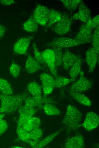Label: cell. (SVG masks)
<instances>
[{
	"label": "cell",
	"mask_w": 99,
	"mask_h": 148,
	"mask_svg": "<svg viewBox=\"0 0 99 148\" xmlns=\"http://www.w3.org/2000/svg\"><path fill=\"white\" fill-rule=\"evenodd\" d=\"M49 12L47 7L38 5L34 10L33 17L38 24L45 25L47 23Z\"/></svg>",
	"instance_id": "cell-6"
},
{
	"label": "cell",
	"mask_w": 99,
	"mask_h": 148,
	"mask_svg": "<svg viewBox=\"0 0 99 148\" xmlns=\"http://www.w3.org/2000/svg\"><path fill=\"white\" fill-rule=\"evenodd\" d=\"M37 110L35 108L27 106L24 105L21 106L18 108V112L20 115L27 116L30 117L33 116L36 113Z\"/></svg>",
	"instance_id": "cell-29"
},
{
	"label": "cell",
	"mask_w": 99,
	"mask_h": 148,
	"mask_svg": "<svg viewBox=\"0 0 99 148\" xmlns=\"http://www.w3.org/2000/svg\"><path fill=\"white\" fill-rule=\"evenodd\" d=\"M82 114L79 110L74 106H68L64 116L63 123L69 130L75 131L81 127Z\"/></svg>",
	"instance_id": "cell-2"
},
{
	"label": "cell",
	"mask_w": 99,
	"mask_h": 148,
	"mask_svg": "<svg viewBox=\"0 0 99 148\" xmlns=\"http://www.w3.org/2000/svg\"><path fill=\"white\" fill-rule=\"evenodd\" d=\"M28 90L32 96L38 100L43 98L42 96V91L40 85L35 82H30L28 84Z\"/></svg>",
	"instance_id": "cell-18"
},
{
	"label": "cell",
	"mask_w": 99,
	"mask_h": 148,
	"mask_svg": "<svg viewBox=\"0 0 99 148\" xmlns=\"http://www.w3.org/2000/svg\"><path fill=\"white\" fill-rule=\"evenodd\" d=\"M23 28L25 31L33 32L37 30L38 24L34 17L32 16L23 23Z\"/></svg>",
	"instance_id": "cell-21"
},
{
	"label": "cell",
	"mask_w": 99,
	"mask_h": 148,
	"mask_svg": "<svg viewBox=\"0 0 99 148\" xmlns=\"http://www.w3.org/2000/svg\"><path fill=\"white\" fill-rule=\"evenodd\" d=\"M71 82L72 81L70 78L57 76L54 78V87L60 88Z\"/></svg>",
	"instance_id": "cell-28"
},
{
	"label": "cell",
	"mask_w": 99,
	"mask_h": 148,
	"mask_svg": "<svg viewBox=\"0 0 99 148\" xmlns=\"http://www.w3.org/2000/svg\"><path fill=\"white\" fill-rule=\"evenodd\" d=\"M92 30L91 29L85 24L82 26L74 39L82 44L89 43L92 40Z\"/></svg>",
	"instance_id": "cell-11"
},
{
	"label": "cell",
	"mask_w": 99,
	"mask_h": 148,
	"mask_svg": "<svg viewBox=\"0 0 99 148\" xmlns=\"http://www.w3.org/2000/svg\"><path fill=\"white\" fill-rule=\"evenodd\" d=\"M16 132L19 138L22 141L30 144L32 140L29 136V132L22 127L17 126Z\"/></svg>",
	"instance_id": "cell-25"
},
{
	"label": "cell",
	"mask_w": 99,
	"mask_h": 148,
	"mask_svg": "<svg viewBox=\"0 0 99 148\" xmlns=\"http://www.w3.org/2000/svg\"><path fill=\"white\" fill-rule=\"evenodd\" d=\"M90 11L86 5L81 1L79 4L78 11L74 14L73 18L86 23L90 18Z\"/></svg>",
	"instance_id": "cell-13"
},
{
	"label": "cell",
	"mask_w": 99,
	"mask_h": 148,
	"mask_svg": "<svg viewBox=\"0 0 99 148\" xmlns=\"http://www.w3.org/2000/svg\"><path fill=\"white\" fill-rule=\"evenodd\" d=\"M8 127L7 122L5 120L0 121V136L7 130Z\"/></svg>",
	"instance_id": "cell-36"
},
{
	"label": "cell",
	"mask_w": 99,
	"mask_h": 148,
	"mask_svg": "<svg viewBox=\"0 0 99 148\" xmlns=\"http://www.w3.org/2000/svg\"><path fill=\"white\" fill-rule=\"evenodd\" d=\"M6 31V28L4 26L0 24V38L4 36Z\"/></svg>",
	"instance_id": "cell-38"
},
{
	"label": "cell",
	"mask_w": 99,
	"mask_h": 148,
	"mask_svg": "<svg viewBox=\"0 0 99 148\" xmlns=\"http://www.w3.org/2000/svg\"><path fill=\"white\" fill-rule=\"evenodd\" d=\"M0 91L2 94L6 95H11L13 94L12 88L8 82L6 80L0 78Z\"/></svg>",
	"instance_id": "cell-23"
},
{
	"label": "cell",
	"mask_w": 99,
	"mask_h": 148,
	"mask_svg": "<svg viewBox=\"0 0 99 148\" xmlns=\"http://www.w3.org/2000/svg\"><path fill=\"white\" fill-rule=\"evenodd\" d=\"M78 57L68 50L65 51L63 54V65L66 71L69 70Z\"/></svg>",
	"instance_id": "cell-16"
},
{
	"label": "cell",
	"mask_w": 99,
	"mask_h": 148,
	"mask_svg": "<svg viewBox=\"0 0 99 148\" xmlns=\"http://www.w3.org/2000/svg\"><path fill=\"white\" fill-rule=\"evenodd\" d=\"M82 44L74 38L60 37L54 39L48 45L52 48L58 47L61 48H69Z\"/></svg>",
	"instance_id": "cell-5"
},
{
	"label": "cell",
	"mask_w": 99,
	"mask_h": 148,
	"mask_svg": "<svg viewBox=\"0 0 99 148\" xmlns=\"http://www.w3.org/2000/svg\"><path fill=\"white\" fill-rule=\"evenodd\" d=\"M92 47L96 50L98 54L99 52V27L96 28L92 35Z\"/></svg>",
	"instance_id": "cell-31"
},
{
	"label": "cell",
	"mask_w": 99,
	"mask_h": 148,
	"mask_svg": "<svg viewBox=\"0 0 99 148\" xmlns=\"http://www.w3.org/2000/svg\"><path fill=\"white\" fill-rule=\"evenodd\" d=\"M85 146L84 141L81 135L73 137L69 139L64 147L65 148H82Z\"/></svg>",
	"instance_id": "cell-15"
},
{
	"label": "cell",
	"mask_w": 99,
	"mask_h": 148,
	"mask_svg": "<svg viewBox=\"0 0 99 148\" xmlns=\"http://www.w3.org/2000/svg\"><path fill=\"white\" fill-rule=\"evenodd\" d=\"M28 96V94L25 92L15 95L0 94V113H9L16 110Z\"/></svg>",
	"instance_id": "cell-1"
},
{
	"label": "cell",
	"mask_w": 99,
	"mask_h": 148,
	"mask_svg": "<svg viewBox=\"0 0 99 148\" xmlns=\"http://www.w3.org/2000/svg\"><path fill=\"white\" fill-rule=\"evenodd\" d=\"M98 55L92 46L86 51V61L89 72H92L95 68Z\"/></svg>",
	"instance_id": "cell-12"
},
{
	"label": "cell",
	"mask_w": 99,
	"mask_h": 148,
	"mask_svg": "<svg viewBox=\"0 0 99 148\" xmlns=\"http://www.w3.org/2000/svg\"><path fill=\"white\" fill-rule=\"evenodd\" d=\"M32 38V36H28L19 39L14 45L13 50L14 52L18 54H25Z\"/></svg>",
	"instance_id": "cell-10"
},
{
	"label": "cell",
	"mask_w": 99,
	"mask_h": 148,
	"mask_svg": "<svg viewBox=\"0 0 99 148\" xmlns=\"http://www.w3.org/2000/svg\"><path fill=\"white\" fill-rule=\"evenodd\" d=\"M40 80L43 87L44 96L51 94L54 87V78L50 74L43 73L40 76Z\"/></svg>",
	"instance_id": "cell-8"
},
{
	"label": "cell",
	"mask_w": 99,
	"mask_h": 148,
	"mask_svg": "<svg viewBox=\"0 0 99 148\" xmlns=\"http://www.w3.org/2000/svg\"><path fill=\"white\" fill-rule=\"evenodd\" d=\"M80 74L79 79L72 85L70 91L79 93L86 91L91 88L92 83L84 77L83 72L81 71Z\"/></svg>",
	"instance_id": "cell-4"
},
{
	"label": "cell",
	"mask_w": 99,
	"mask_h": 148,
	"mask_svg": "<svg viewBox=\"0 0 99 148\" xmlns=\"http://www.w3.org/2000/svg\"><path fill=\"white\" fill-rule=\"evenodd\" d=\"M40 120L38 117L32 116L26 120L20 126L28 132L39 128Z\"/></svg>",
	"instance_id": "cell-17"
},
{
	"label": "cell",
	"mask_w": 99,
	"mask_h": 148,
	"mask_svg": "<svg viewBox=\"0 0 99 148\" xmlns=\"http://www.w3.org/2000/svg\"><path fill=\"white\" fill-rule=\"evenodd\" d=\"M5 115L3 113H0V121L3 118Z\"/></svg>",
	"instance_id": "cell-39"
},
{
	"label": "cell",
	"mask_w": 99,
	"mask_h": 148,
	"mask_svg": "<svg viewBox=\"0 0 99 148\" xmlns=\"http://www.w3.org/2000/svg\"><path fill=\"white\" fill-rule=\"evenodd\" d=\"M70 94L76 101L82 105L87 106H90L92 105L91 100L84 94L71 91H70Z\"/></svg>",
	"instance_id": "cell-20"
},
{
	"label": "cell",
	"mask_w": 99,
	"mask_h": 148,
	"mask_svg": "<svg viewBox=\"0 0 99 148\" xmlns=\"http://www.w3.org/2000/svg\"><path fill=\"white\" fill-rule=\"evenodd\" d=\"M52 49L54 54L56 66H59L63 65V54L62 48L58 47H53L52 48Z\"/></svg>",
	"instance_id": "cell-30"
},
{
	"label": "cell",
	"mask_w": 99,
	"mask_h": 148,
	"mask_svg": "<svg viewBox=\"0 0 99 148\" xmlns=\"http://www.w3.org/2000/svg\"><path fill=\"white\" fill-rule=\"evenodd\" d=\"M61 19L57 22L52 28L53 31L59 35H63L69 31L71 24V21L66 14H61Z\"/></svg>",
	"instance_id": "cell-3"
},
{
	"label": "cell",
	"mask_w": 99,
	"mask_h": 148,
	"mask_svg": "<svg viewBox=\"0 0 99 148\" xmlns=\"http://www.w3.org/2000/svg\"><path fill=\"white\" fill-rule=\"evenodd\" d=\"M99 124V116L93 112L87 113L82 126L87 131H90L96 128Z\"/></svg>",
	"instance_id": "cell-9"
},
{
	"label": "cell",
	"mask_w": 99,
	"mask_h": 148,
	"mask_svg": "<svg viewBox=\"0 0 99 148\" xmlns=\"http://www.w3.org/2000/svg\"><path fill=\"white\" fill-rule=\"evenodd\" d=\"M43 134L42 130L39 128L34 129L29 132L30 139L34 140L40 139L42 136Z\"/></svg>",
	"instance_id": "cell-33"
},
{
	"label": "cell",
	"mask_w": 99,
	"mask_h": 148,
	"mask_svg": "<svg viewBox=\"0 0 99 148\" xmlns=\"http://www.w3.org/2000/svg\"><path fill=\"white\" fill-rule=\"evenodd\" d=\"M12 147V148H23L22 147H21L20 146H13Z\"/></svg>",
	"instance_id": "cell-40"
},
{
	"label": "cell",
	"mask_w": 99,
	"mask_h": 148,
	"mask_svg": "<svg viewBox=\"0 0 99 148\" xmlns=\"http://www.w3.org/2000/svg\"><path fill=\"white\" fill-rule=\"evenodd\" d=\"M32 47L35 59L40 64L46 65L42 53L39 51L35 42L33 43Z\"/></svg>",
	"instance_id": "cell-32"
},
{
	"label": "cell",
	"mask_w": 99,
	"mask_h": 148,
	"mask_svg": "<svg viewBox=\"0 0 99 148\" xmlns=\"http://www.w3.org/2000/svg\"><path fill=\"white\" fill-rule=\"evenodd\" d=\"M1 3L5 5H10L13 4L15 3L13 0H1Z\"/></svg>",
	"instance_id": "cell-37"
},
{
	"label": "cell",
	"mask_w": 99,
	"mask_h": 148,
	"mask_svg": "<svg viewBox=\"0 0 99 148\" xmlns=\"http://www.w3.org/2000/svg\"><path fill=\"white\" fill-rule=\"evenodd\" d=\"M59 130L45 137L42 140L39 141L35 147V148H43L50 143L60 133Z\"/></svg>",
	"instance_id": "cell-22"
},
{
	"label": "cell",
	"mask_w": 99,
	"mask_h": 148,
	"mask_svg": "<svg viewBox=\"0 0 99 148\" xmlns=\"http://www.w3.org/2000/svg\"><path fill=\"white\" fill-rule=\"evenodd\" d=\"M61 14L59 12L53 9L50 10L48 26H49L58 22L61 19Z\"/></svg>",
	"instance_id": "cell-24"
},
{
	"label": "cell",
	"mask_w": 99,
	"mask_h": 148,
	"mask_svg": "<svg viewBox=\"0 0 99 148\" xmlns=\"http://www.w3.org/2000/svg\"><path fill=\"white\" fill-rule=\"evenodd\" d=\"M43 108L45 114L48 115H58L60 113L56 107L50 103L45 104Z\"/></svg>",
	"instance_id": "cell-26"
},
{
	"label": "cell",
	"mask_w": 99,
	"mask_h": 148,
	"mask_svg": "<svg viewBox=\"0 0 99 148\" xmlns=\"http://www.w3.org/2000/svg\"><path fill=\"white\" fill-rule=\"evenodd\" d=\"M25 68L27 72L30 74L34 73L42 69L41 64L30 55L28 56Z\"/></svg>",
	"instance_id": "cell-14"
},
{
	"label": "cell",
	"mask_w": 99,
	"mask_h": 148,
	"mask_svg": "<svg viewBox=\"0 0 99 148\" xmlns=\"http://www.w3.org/2000/svg\"><path fill=\"white\" fill-rule=\"evenodd\" d=\"M81 59L78 57L69 70L70 79L72 82L75 81L81 71Z\"/></svg>",
	"instance_id": "cell-19"
},
{
	"label": "cell",
	"mask_w": 99,
	"mask_h": 148,
	"mask_svg": "<svg viewBox=\"0 0 99 148\" xmlns=\"http://www.w3.org/2000/svg\"><path fill=\"white\" fill-rule=\"evenodd\" d=\"M20 69V66L15 63H13L9 68L10 73L15 78H17L19 76Z\"/></svg>",
	"instance_id": "cell-35"
},
{
	"label": "cell",
	"mask_w": 99,
	"mask_h": 148,
	"mask_svg": "<svg viewBox=\"0 0 99 148\" xmlns=\"http://www.w3.org/2000/svg\"><path fill=\"white\" fill-rule=\"evenodd\" d=\"M44 61L51 73L55 77L57 76L54 52L52 49H48L42 52Z\"/></svg>",
	"instance_id": "cell-7"
},
{
	"label": "cell",
	"mask_w": 99,
	"mask_h": 148,
	"mask_svg": "<svg viewBox=\"0 0 99 148\" xmlns=\"http://www.w3.org/2000/svg\"><path fill=\"white\" fill-rule=\"evenodd\" d=\"M85 25L92 29L96 28L99 26V15H97L92 18L89 19Z\"/></svg>",
	"instance_id": "cell-34"
},
{
	"label": "cell",
	"mask_w": 99,
	"mask_h": 148,
	"mask_svg": "<svg viewBox=\"0 0 99 148\" xmlns=\"http://www.w3.org/2000/svg\"><path fill=\"white\" fill-rule=\"evenodd\" d=\"M65 7L68 10L73 11L75 10L79 5L81 0H61Z\"/></svg>",
	"instance_id": "cell-27"
}]
</instances>
